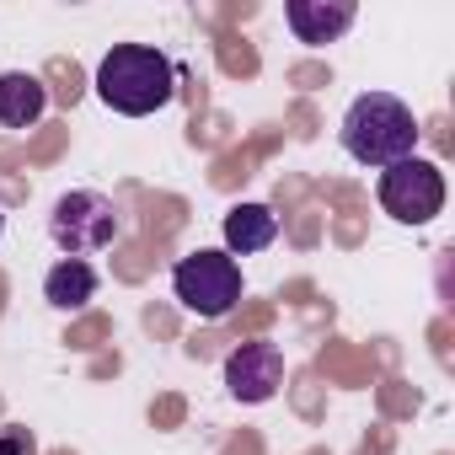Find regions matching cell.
<instances>
[{
    "label": "cell",
    "instance_id": "obj_9",
    "mask_svg": "<svg viewBox=\"0 0 455 455\" xmlns=\"http://www.w3.org/2000/svg\"><path fill=\"white\" fill-rule=\"evenodd\" d=\"M49 108V86L28 70H6L0 76V124L6 129H33Z\"/></svg>",
    "mask_w": 455,
    "mask_h": 455
},
{
    "label": "cell",
    "instance_id": "obj_3",
    "mask_svg": "<svg viewBox=\"0 0 455 455\" xmlns=\"http://www.w3.org/2000/svg\"><path fill=\"white\" fill-rule=\"evenodd\" d=\"M49 236L65 258H92V252H108L118 242V204L97 188H76V193H60L54 214H49Z\"/></svg>",
    "mask_w": 455,
    "mask_h": 455
},
{
    "label": "cell",
    "instance_id": "obj_2",
    "mask_svg": "<svg viewBox=\"0 0 455 455\" xmlns=\"http://www.w3.org/2000/svg\"><path fill=\"white\" fill-rule=\"evenodd\" d=\"M343 150L359 161V166H396V161H407L412 156V145H418V118H412V108L402 102V97H391V92H364V97H354L348 102V113H343Z\"/></svg>",
    "mask_w": 455,
    "mask_h": 455
},
{
    "label": "cell",
    "instance_id": "obj_8",
    "mask_svg": "<svg viewBox=\"0 0 455 455\" xmlns=\"http://www.w3.org/2000/svg\"><path fill=\"white\" fill-rule=\"evenodd\" d=\"M220 231H225V258H252L279 242V214L268 204H236Z\"/></svg>",
    "mask_w": 455,
    "mask_h": 455
},
{
    "label": "cell",
    "instance_id": "obj_10",
    "mask_svg": "<svg viewBox=\"0 0 455 455\" xmlns=\"http://www.w3.org/2000/svg\"><path fill=\"white\" fill-rule=\"evenodd\" d=\"M92 295H97V268L81 263V258H60V263L44 274V300H49L54 311H81Z\"/></svg>",
    "mask_w": 455,
    "mask_h": 455
},
{
    "label": "cell",
    "instance_id": "obj_5",
    "mask_svg": "<svg viewBox=\"0 0 455 455\" xmlns=\"http://www.w3.org/2000/svg\"><path fill=\"white\" fill-rule=\"evenodd\" d=\"M375 193H380V209L396 225H428L444 209V172L434 161H423V156H407V161L380 172Z\"/></svg>",
    "mask_w": 455,
    "mask_h": 455
},
{
    "label": "cell",
    "instance_id": "obj_12",
    "mask_svg": "<svg viewBox=\"0 0 455 455\" xmlns=\"http://www.w3.org/2000/svg\"><path fill=\"white\" fill-rule=\"evenodd\" d=\"M0 231H6V214H0Z\"/></svg>",
    "mask_w": 455,
    "mask_h": 455
},
{
    "label": "cell",
    "instance_id": "obj_6",
    "mask_svg": "<svg viewBox=\"0 0 455 455\" xmlns=\"http://www.w3.org/2000/svg\"><path fill=\"white\" fill-rule=\"evenodd\" d=\"M284 386V354L279 343H242L231 359H225V391L247 407L274 402V391Z\"/></svg>",
    "mask_w": 455,
    "mask_h": 455
},
{
    "label": "cell",
    "instance_id": "obj_4",
    "mask_svg": "<svg viewBox=\"0 0 455 455\" xmlns=\"http://www.w3.org/2000/svg\"><path fill=\"white\" fill-rule=\"evenodd\" d=\"M172 295L182 300V311H193L204 322H220L242 300V268L225 252H188L172 268Z\"/></svg>",
    "mask_w": 455,
    "mask_h": 455
},
{
    "label": "cell",
    "instance_id": "obj_11",
    "mask_svg": "<svg viewBox=\"0 0 455 455\" xmlns=\"http://www.w3.org/2000/svg\"><path fill=\"white\" fill-rule=\"evenodd\" d=\"M6 455H33V439H12V444H6Z\"/></svg>",
    "mask_w": 455,
    "mask_h": 455
},
{
    "label": "cell",
    "instance_id": "obj_7",
    "mask_svg": "<svg viewBox=\"0 0 455 455\" xmlns=\"http://www.w3.org/2000/svg\"><path fill=\"white\" fill-rule=\"evenodd\" d=\"M354 0H290L284 6V22L300 44H332L354 28Z\"/></svg>",
    "mask_w": 455,
    "mask_h": 455
},
{
    "label": "cell",
    "instance_id": "obj_1",
    "mask_svg": "<svg viewBox=\"0 0 455 455\" xmlns=\"http://www.w3.org/2000/svg\"><path fill=\"white\" fill-rule=\"evenodd\" d=\"M97 97L124 118H150L177 97V65L150 44H118L97 65Z\"/></svg>",
    "mask_w": 455,
    "mask_h": 455
}]
</instances>
